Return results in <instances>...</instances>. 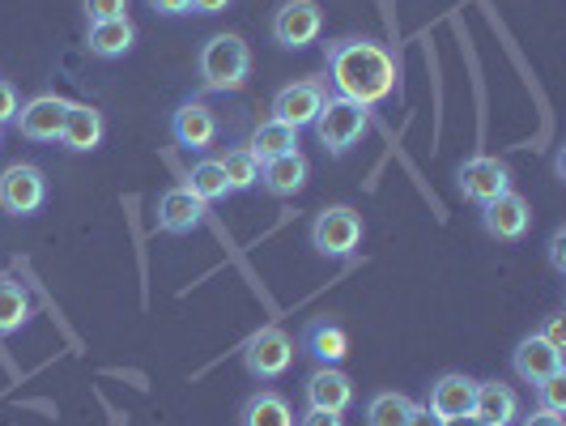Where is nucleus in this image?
I'll use <instances>...</instances> for the list:
<instances>
[{
    "instance_id": "nucleus-37",
    "label": "nucleus",
    "mask_w": 566,
    "mask_h": 426,
    "mask_svg": "<svg viewBox=\"0 0 566 426\" xmlns=\"http://www.w3.org/2000/svg\"><path fill=\"white\" fill-rule=\"evenodd\" d=\"M192 9L197 13H222V9H230V0H192Z\"/></svg>"
},
{
    "instance_id": "nucleus-18",
    "label": "nucleus",
    "mask_w": 566,
    "mask_h": 426,
    "mask_svg": "<svg viewBox=\"0 0 566 426\" xmlns=\"http://www.w3.org/2000/svg\"><path fill=\"white\" fill-rule=\"evenodd\" d=\"M205 218V200L192 197L188 188H170L158 197V230L167 235H192Z\"/></svg>"
},
{
    "instance_id": "nucleus-31",
    "label": "nucleus",
    "mask_w": 566,
    "mask_h": 426,
    "mask_svg": "<svg viewBox=\"0 0 566 426\" xmlns=\"http://www.w3.org/2000/svg\"><path fill=\"white\" fill-rule=\"evenodd\" d=\"M294 426H345V418L340 414H333V409H303L298 418H294Z\"/></svg>"
},
{
    "instance_id": "nucleus-36",
    "label": "nucleus",
    "mask_w": 566,
    "mask_h": 426,
    "mask_svg": "<svg viewBox=\"0 0 566 426\" xmlns=\"http://www.w3.org/2000/svg\"><path fill=\"white\" fill-rule=\"evenodd\" d=\"M520 426H563V418H558V414H545V409H537V414H528Z\"/></svg>"
},
{
    "instance_id": "nucleus-17",
    "label": "nucleus",
    "mask_w": 566,
    "mask_h": 426,
    "mask_svg": "<svg viewBox=\"0 0 566 426\" xmlns=\"http://www.w3.org/2000/svg\"><path fill=\"white\" fill-rule=\"evenodd\" d=\"M515 418H520V397H515V388L499 384V380L478 384V393H473V423L511 426Z\"/></svg>"
},
{
    "instance_id": "nucleus-22",
    "label": "nucleus",
    "mask_w": 566,
    "mask_h": 426,
    "mask_svg": "<svg viewBox=\"0 0 566 426\" xmlns=\"http://www.w3.org/2000/svg\"><path fill=\"white\" fill-rule=\"evenodd\" d=\"M239 426H294V405L282 393H273V388H260L243 405Z\"/></svg>"
},
{
    "instance_id": "nucleus-1",
    "label": "nucleus",
    "mask_w": 566,
    "mask_h": 426,
    "mask_svg": "<svg viewBox=\"0 0 566 426\" xmlns=\"http://www.w3.org/2000/svg\"><path fill=\"white\" fill-rule=\"evenodd\" d=\"M328 73L340 98H354L363 107L384 103L397 90V64L370 39H337L328 43Z\"/></svg>"
},
{
    "instance_id": "nucleus-35",
    "label": "nucleus",
    "mask_w": 566,
    "mask_h": 426,
    "mask_svg": "<svg viewBox=\"0 0 566 426\" xmlns=\"http://www.w3.org/2000/svg\"><path fill=\"white\" fill-rule=\"evenodd\" d=\"M405 426H443V418H439V414H430L426 405H413V409H409V418H405Z\"/></svg>"
},
{
    "instance_id": "nucleus-4",
    "label": "nucleus",
    "mask_w": 566,
    "mask_h": 426,
    "mask_svg": "<svg viewBox=\"0 0 566 426\" xmlns=\"http://www.w3.org/2000/svg\"><path fill=\"white\" fill-rule=\"evenodd\" d=\"M294 363V337L282 324H264L243 341V367L252 380H282Z\"/></svg>"
},
{
    "instance_id": "nucleus-6",
    "label": "nucleus",
    "mask_w": 566,
    "mask_h": 426,
    "mask_svg": "<svg viewBox=\"0 0 566 426\" xmlns=\"http://www.w3.org/2000/svg\"><path fill=\"white\" fill-rule=\"evenodd\" d=\"M48 200V175L34 163H13L0 170V209L13 218H30L39 214Z\"/></svg>"
},
{
    "instance_id": "nucleus-12",
    "label": "nucleus",
    "mask_w": 566,
    "mask_h": 426,
    "mask_svg": "<svg viewBox=\"0 0 566 426\" xmlns=\"http://www.w3.org/2000/svg\"><path fill=\"white\" fill-rule=\"evenodd\" d=\"M64 115H69V98H60V94H39V98H30L27 107L18 112V133L27 137V142H60V133H64Z\"/></svg>"
},
{
    "instance_id": "nucleus-3",
    "label": "nucleus",
    "mask_w": 566,
    "mask_h": 426,
    "mask_svg": "<svg viewBox=\"0 0 566 426\" xmlns=\"http://www.w3.org/2000/svg\"><path fill=\"white\" fill-rule=\"evenodd\" d=\"M367 124H370V107L333 94V98H324V107L315 115V137H319V145H324L333 158H340V154H349L354 145L363 142Z\"/></svg>"
},
{
    "instance_id": "nucleus-16",
    "label": "nucleus",
    "mask_w": 566,
    "mask_h": 426,
    "mask_svg": "<svg viewBox=\"0 0 566 426\" xmlns=\"http://www.w3.org/2000/svg\"><path fill=\"white\" fill-rule=\"evenodd\" d=\"M107 137V120L98 107H85V103H69V115H64V133H60V145L73 149V154H90L98 149Z\"/></svg>"
},
{
    "instance_id": "nucleus-2",
    "label": "nucleus",
    "mask_w": 566,
    "mask_h": 426,
    "mask_svg": "<svg viewBox=\"0 0 566 426\" xmlns=\"http://www.w3.org/2000/svg\"><path fill=\"white\" fill-rule=\"evenodd\" d=\"M200 85L209 94H227V90H243L252 77V48L239 34H213L197 56Z\"/></svg>"
},
{
    "instance_id": "nucleus-9",
    "label": "nucleus",
    "mask_w": 566,
    "mask_h": 426,
    "mask_svg": "<svg viewBox=\"0 0 566 426\" xmlns=\"http://www.w3.org/2000/svg\"><path fill=\"white\" fill-rule=\"evenodd\" d=\"M482 227L499 243H520L528 235V227H533V209H528V200L520 197V193H503L490 205H482Z\"/></svg>"
},
{
    "instance_id": "nucleus-27",
    "label": "nucleus",
    "mask_w": 566,
    "mask_h": 426,
    "mask_svg": "<svg viewBox=\"0 0 566 426\" xmlns=\"http://www.w3.org/2000/svg\"><path fill=\"white\" fill-rule=\"evenodd\" d=\"M218 163H222V170H227L230 193H248V188L260 184V163L252 158L248 145H243V149H230L227 158H218Z\"/></svg>"
},
{
    "instance_id": "nucleus-5",
    "label": "nucleus",
    "mask_w": 566,
    "mask_h": 426,
    "mask_svg": "<svg viewBox=\"0 0 566 426\" xmlns=\"http://www.w3.org/2000/svg\"><path fill=\"white\" fill-rule=\"evenodd\" d=\"M363 243V218L349 209V205H333L324 214H315L312 222V248L328 260H345V256L358 252Z\"/></svg>"
},
{
    "instance_id": "nucleus-19",
    "label": "nucleus",
    "mask_w": 566,
    "mask_h": 426,
    "mask_svg": "<svg viewBox=\"0 0 566 426\" xmlns=\"http://www.w3.org/2000/svg\"><path fill=\"white\" fill-rule=\"evenodd\" d=\"M303 350L312 354L319 367H340L349 354V333L340 329L337 320H312L303 329Z\"/></svg>"
},
{
    "instance_id": "nucleus-10",
    "label": "nucleus",
    "mask_w": 566,
    "mask_h": 426,
    "mask_svg": "<svg viewBox=\"0 0 566 426\" xmlns=\"http://www.w3.org/2000/svg\"><path fill=\"white\" fill-rule=\"evenodd\" d=\"M324 82L319 77H307V82H290L277 90V98H273V120H282V124H290V128H307V124H315V115H319V107H324Z\"/></svg>"
},
{
    "instance_id": "nucleus-11",
    "label": "nucleus",
    "mask_w": 566,
    "mask_h": 426,
    "mask_svg": "<svg viewBox=\"0 0 566 426\" xmlns=\"http://www.w3.org/2000/svg\"><path fill=\"white\" fill-rule=\"evenodd\" d=\"M170 137H175V145H184L192 154L209 149V145L218 142V115H213V107L205 98L179 103V112L170 115Z\"/></svg>"
},
{
    "instance_id": "nucleus-34",
    "label": "nucleus",
    "mask_w": 566,
    "mask_h": 426,
    "mask_svg": "<svg viewBox=\"0 0 566 426\" xmlns=\"http://www.w3.org/2000/svg\"><path fill=\"white\" fill-rule=\"evenodd\" d=\"M149 9L163 18H179V13H192V0H149Z\"/></svg>"
},
{
    "instance_id": "nucleus-38",
    "label": "nucleus",
    "mask_w": 566,
    "mask_h": 426,
    "mask_svg": "<svg viewBox=\"0 0 566 426\" xmlns=\"http://www.w3.org/2000/svg\"><path fill=\"white\" fill-rule=\"evenodd\" d=\"M443 426H478V423H473V418H448Z\"/></svg>"
},
{
    "instance_id": "nucleus-21",
    "label": "nucleus",
    "mask_w": 566,
    "mask_h": 426,
    "mask_svg": "<svg viewBox=\"0 0 566 426\" xmlns=\"http://www.w3.org/2000/svg\"><path fill=\"white\" fill-rule=\"evenodd\" d=\"M137 43V27L128 18H112V22H90V34H85V48L90 56L98 60H119L133 52Z\"/></svg>"
},
{
    "instance_id": "nucleus-26",
    "label": "nucleus",
    "mask_w": 566,
    "mask_h": 426,
    "mask_svg": "<svg viewBox=\"0 0 566 426\" xmlns=\"http://www.w3.org/2000/svg\"><path fill=\"white\" fill-rule=\"evenodd\" d=\"M409 409H413V401L405 393H375L367 401V426H405Z\"/></svg>"
},
{
    "instance_id": "nucleus-20",
    "label": "nucleus",
    "mask_w": 566,
    "mask_h": 426,
    "mask_svg": "<svg viewBox=\"0 0 566 426\" xmlns=\"http://www.w3.org/2000/svg\"><path fill=\"white\" fill-rule=\"evenodd\" d=\"M307 175H312V163L294 149V154H282V158L260 167V188L273 193V197H294V193L307 188Z\"/></svg>"
},
{
    "instance_id": "nucleus-13",
    "label": "nucleus",
    "mask_w": 566,
    "mask_h": 426,
    "mask_svg": "<svg viewBox=\"0 0 566 426\" xmlns=\"http://www.w3.org/2000/svg\"><path fill=\"white\" fill-rule=\"evenodd\" d=\"M473 393H478V380H469V375H460V371H448V375H439V380L430 384L426 409L439 414L443 423H448V418H473Z\"/></svg>"
},
{
    "instance_id": "nucleus-33",
    "label": "nucleus",
    "mask_w": 566,
    "mask_h": 426,
    "mask_svg": "<svg viewBox=\"0 0 566 426\" xmlns=\"http://www.w3.org/2000/svg\"><path fill=\"white\" fill-rule=\"evenodd\" d=\"M549 264H554V273H566V227H558L549 239Z\"/></svg>"
},
{
    "instance_id": "nucleus-32",
    "label": "nucleus",
    "mask_w": 566,
    "mask_h": 426,
    "mask_svg": "<svg viewBox=\"0 0 566 426\" xmlns=\"http://www.w3.org/2000/svg\"><path fill=\"white\" fill-rule=\"evenodd\" d=\"M22 112V103H18V90L9 82H0V124H9V120H18Z\"/></svg>"
},
{
    "instance_id": "nucleus-15",
    "label": "nucleus",
    "mask_w": 566,
    "mask_h": 426,
    "mask_svg": "<svg viewBox=\"0 0 566 426\" xmlns=\"http://www.w3.org/2000/svg\"><path fill=\"white\" fill-rule=\"evenodd\" d=\"M511 367H515V375L524 380V384H533L537 388L541 380H549V375H558L563 367V354L549 345V341H541L537 333L533 337H524L520 345H515V354H511Z\"/></svg>"
},
{
    "instance_id": "nucleus-28",
    "label": "nucleus",
    "mask_w": 566,
    "mask_h": 426,
    "mask_svg": "<svg viewBox=\"0 0 566 426\" xmlns=\"http://www.w3.org/2000/svg\"><path fill=\"white\" fill-rule=\"evenodd\" d=\"M537 401H541L537 409H545V414H558V418H563V414H566V371L549 375V380H541Z\"/></svg>"
},
{
    "instance_id": "nucleus-24",
    "label": "nucleus",
    "mask_w": 566,
    "mask_h": 426,
    "mask_svg": "<svg viewBox=\"0 0 566 426\" xmlns=\"http://www.w3.org/2000/svg\"><path fill=\"white\" fill-rule=\"evenodd\" d=\"M192 197H200L205 205H213V200H227L230 197V184H227V170H222V163H197L192 167V175H188V184H184Z\"/></svg>"
},
{
    "instance_id": "nucleus-39",
    "label": "nucleus",
    "mask_w": 566,
    "mask_h": 426,
    "mask_svg": "<svg viewBox=\"0 0 566 426\" xmlns=\"http://www.w3.org/2000/svg\"><path fill=\"white\" fill-rule=\"evenodd\" d=\"M478 426H485V423H478Z\"/></svg>"
},
{
    "instance_id": "nucleus-25",
    "label": "nucleus",
    "mask_w": 566,
    "mask_h": 426,
    "mask_svg": "<svg viewBox=\"0 0 566 426\" xmlns=\"http://www.w3.org/2000/svg\"><path fill=\"white\" fill-rule=\"evenodd\" d=\"M30 320V294L22 282H0V337L18 333Z\"/></svg>"
},
{
    "instance_id": "nucleus-8",
    "label": "nucleus",
    "mask_w": 566,
    "mask_h": 426,
    "mask_svg": "<svg viewBox=\"0 0 566 426\" xmlns=\"http://www.w3.org/2000/svg\"><path fill=\"white\" fill-rule=\"evenodd\" d=\"M319 30H324V13H319L315 0H285L282 9L273 13V39H277L282 48H290V52L315 43Z\"/></svg>"
},
{
    "instance_id": "nucleus-14",
    "label": "nucleus",
    "mask_w": 566,
    "mask_h": 426,
    "mask_svg": "<svg viewBox=\"0 0 566 426\" xmlns=\"http://www.w3.org/2000/svg\"><path fill=\"white\" fill-rule=\"evenodd\" d=\"M307 393V405L312 409H333V414H345L354 405V380L340 367H315L303 384Z\"/></svg>"
},
{
    "instance_id": "nucleus-23",
    "label": "nucleus",
    "mask_w": 566,
    "mask_h": 426,
    "mask_svg": "<svg viewBox=\"0 0 566 426\" xmlns=\"http://www.w3.org/2000/svg\"><path fill=\"white\" fill-rule=\"evenodd\" d=\"M252 158L264 167V163H273V158H282V154H294L298 149V128H290L282 120H264L260 128L252 133Z\"/></svg>"
},
{
    "instance_id": "nucleus-30",
    "label": "nucleus",
    "mask_w": 566,
    "mask_h": 426,
    "mask_svg": "<svg viewBox=\"0 0 566 426\" xmlns=\"http://www.w3.org/2000/svg\"><path fill=\"white\" fill-rule=\"evenodd\" d=\"M541 341H549L558 354L566 350V315H549L545 324H541V333H537Z\"/></svg>"
},
{
    "instance_id": "nucleus-29",
    "label": "nucleus",
    "mask_w": 566,
    "mask_h": 426,
    "mask_svg": "<svg viewBox=\"0 0 566 426\" xmlns=\"http://www.w3.org/2000/svg\"><path fill=\"white\" fill-rule=\"evenodd\" d=\"M85 18H90V22H112V18H128V0H85Z\"/></svg>"
},
{
    "instance_id": "nucleus-7",
    "label": "nucleus",
    "mask_w": 566,
    "mask_h": 426,
    "mask_svg": "<svg viewBox=\"0 0 566 426\" xmlns=\"http://www.w3.org/2000/svg\"><path fill=\"white\" fill-rule=\"evenodd\" d=\"M455 188H460V197L473 200V205H490L494 197L511 193V167L503 158H490V154L464 158L455 167Z\"/></svg>"
}]
</instances>
